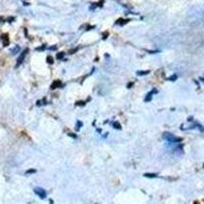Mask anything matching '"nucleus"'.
<instances>
[{
	"label": "nucleus",
	"instance_id": "f257e3e1",
	"mask_svg": "<svg viewBox=\"0 0 204 204\" xmlns=\"http://www.w3.org/2000/svg\"><path fill=\"white\" fill-rule=\"evenodd\" d=\"M163 138L169 143H171V144H178V143H180L182 141L181 138L176 137V136H174L172 134H169V133H166V134L163 135Z\"/></svg>",
	"mask_w": 204,
	"mask_h": 204
},
{
	"label": "nucleus",
	"instance_id": "f03ea898",
	"mask_svg": "<svg viewBox=\"0 0 204 204\" xmlns=\"http://www.w3.org/2000/svg\"><path fill=\"white\" fill-rule=\"evenodd\" d=\"M35 193L37 194V195L39 196V197H40L41 199H44V198H46V192H45V190L44 189H42V188H35Z\"/></svg>",
	"mask_w": 204,
	"mask_h": 204
},
{
	"label": "nucleus",
	"instance_id": "7ed1b4c3",
	"mask_svg": "<svg viewBox=\"0 0 204 204\" xmlns=\"http://www.w3.org/2000/svg\"><path fill=\"white\" fill-rule=\"evenodd\" d=\"M27 53H28V49H26L25 51H24V52H21V54L19 55V57H18V64H16V67H18V65H21V64H23V61H24V59H25Z\"/></svg>",
	"mask_w": 204,
	"mask_h": 204
},
{
	"label": "nucleus",
	"instance_id": "20e7f679",
	"mask_svg": "<svg viewBox=\"0 0 204 204\" xmlns=\"http://www.w3.org/2000/svg\"><path fill=\"white\" fill-rule=\"evenodd\" d=\"M156 90H153V91H151L150 92L149 94H148V97H146V99H145V101H150L151 100V97H152V95H153V93H156Z\"/></svg>",
	"mask_w": 204,
	"mask_h": 204
},
{
	"label": "nucleus",
	"instance_id": "39448f33",
	"mask_svg": "<svg viewBox=\"0 0 204 204\" xmlns=\"http://www.w3.org/2000/svg\"><path fill=\"white\" fill-rule=\"evenodd\" d=\"M56 85H60V82L58 81V82H55V83H53V85H52V87H51V88H52V89H55V88L57 87Z\"/></svg>",
	"mask_w": 204,
	"mask_h": 204
},
{
	"label": "nucleus",
	"instance_id": "423d86ee",
	"mask_svg": "<svg viewBox=\"0 0 204 204\" xmlns=\"http://www.w3.org/2000/svg\"><path fill=\"white\" fill-rule=\"evenodd\" d=\"M145 177H149V178H154V177H156V174H144Z\"/></svg>",
	"mask_w": 204,
	"mask_h": 204
},
{
	"label": "nucleus",
	"instance_id": "0eeeda50",
	"mask_svg": "<svg viewBox=\"0 0 204 204\" xmlns=\"http://www.w3.org/2000/svg\"><path fill=\"white\" fill-rule=\"evenodd\" d=\"M18 50H19V47H16V48H14V49H13V51H11V52H13V54H16V52H18Z\"/></svg>",
	"mask_w": 204,
	"mask_h": 204
},
{
	"label": "nucleus",
	"instance_id": "6e6552de",
	"mask_svg": "<svg viewBox=\"0 0 204 204\" xmlns=\"http://www.w3.org/2000/svg\"><path fill=\"white\" fill-rule=\"evenodd\" d=\"M148 72H138L137 74L138 75H147Z\"/></svg>",
	"mask_w": 204,
	"mask_h": 204
},
{
	"label": "nucleus",
	"instance_id": "1a4fd4ad",
	"mask_svg": "<svg viewBox=\"0 0 204 204\" xmlns=\"http://www.w3.org/2000/svg\"><path fill=\"white\" fill-rule=\"evenodd\" d=\"M47 60H48V62H50V64H52V62H53V61H52V58H51L50 56L47 58Z\"/></svg>",
	"mask_w": 204,
	"mask_h": 204
},
{
	"label": "nucleus",
	"instance_id": "9d476101",
	"mask_svg": "<svg viewBox=\"0 0 204 204\" xmlns=\"http://www.w3.org/2000/svg\"><path fill=\"white\" fill-rule=\"evenodd\" d=\"M62 56H64V53H61V54L57 55V58H58V59H60V58H62Z\"/></svg>",
	"mask_w": 204,
	"mask_h": 204
}]
</instances>
